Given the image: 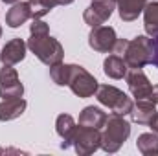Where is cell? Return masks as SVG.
Here are the masks:
<instances>
[{"label": "cell", "instance_id": "obj_11", "mask_svg": "<svg viewBox=\"0 0 158 156\" xmlns=\"http://www.w3.org/2000/svg\"><path fill=\"white\" fill-rule=\"evenodd\" d=\"M118 15L123 22H132L138 18L140 13H143V7L147 0H114Z\"/></svg>", "mask_w": 158, "mask_h": 156}, {"label": "cell", "instance_id": "obj_28", "mask_svg": "<svg viewBox=\"0 0 158 156\" xmlns=\"http://www.w3.org/2000/svg\"><path fill=\"white\" fill-rule=\"evenodd\" d=\"M2 2H6V4H17L19 0H2Z\"/></svg>", "mask_w": 158, "mask_h": 156}, {"label": "cell", "instance_id": "obj_29", "mask_svg": "<svg viewBox=\"0 0 158 156\" xmlns=\"http://www.w3.org/2000/svg\"><path fill=\"white\" fill-rule=\"evenodd\" d=\"M0 37H2V26H0Z\"/></svg>", "mask_w": 158, "mask_h": 156}, {"label": "cell", "instance_id": "obj_13", "mask_svg": "<svg viewBox=\"0 0 158 156\" xmlns=\"http://www.w3.org/2000/svg\"><path fill=\"white\" fill-rule=\"evenodd\" d=\"M76 127L77 125H76L74 117L70 116V114H59L57 116V119H55V130H57V134L63 140V143H61L63 149H68L72 145V138H74Z\"/></svg>", "mask_w": 158, "mask_h": 156}, {"label": "cell", "instance_id": "obj_1", "mask_svg": "<svg viewBox=\"0 0 158 156\" xmlns=\"http://www.w3.org/2000/svg\"><path fill=\"white\" fill-rule=\"evenodd\" d=\"M129 136H131V125L125 116L110 114L105 121V130L101 132V149L105 153H118Z\"/></svg>", "mask_w": 158, "mask_h": 156}, {"label": "cell", "instance_id": "obj_16", "mask_svg": "<svg viewBox=\"0 0 158 156\" xmlns=\"http://www.w3.org/2000/svg\"><path fill=\"white\" fill-rule=\"evenodd\" d=\"M127 70H129V66H127L125 59L116 55V53L109 55L103 61V72H105L107 77H110V79H123L127 76Z\"/></svg>", "mask_w": 158, "mask_h": 156}, {"label": "cell", "instance_id": "obj_7", "mask_svg": "<svg viewBox=\"0 0 158 156\" xmlns=\"http://www.w3.org/2000/svg\"><path fill=\"white\" fill-rule=\"evenodd\" d=\"M114 9H116V2L114 0H92V4L83 13V20L90 28L101 26L112 17Z\"/></svg>", "mask_w": 158, "mask_h": 156}, {"label": "cell", "instance_id": "obj_15", "mask_svg": "<svg viewBox=\"0 0 158 156\" xmlns=\"http://www.w3.org/2000/svg\"><path fill=\"white\" fill-rule=\"evenodd\" d=\"M107 117H109L107 112L101 110L99 107H85L79 114V125L92 127V129H101V127H105Z\"/></svg>", "mask_w": 158, "mask_h": 156}, {"label": "cell", "instance_id": "obj_2", "mask_svg": "<svg viewBox=\"0 0 158 156\" xmlns=\"http://www.w3.org/2000/svg\"><path fill=\"white\" fill-rule=\"evenodd\" d=\"M28 48L46 66H53V64L63 63L64 50H63L59 40L50 37V33H35V35H31L30 40H28Z\"/></svg>", "mask_w": 158, "mask_h": 156}, {"label": "cell", "instance_id": "obj_27", "mask_svg": "<svg viewBox=\"0 0 158 156\" xmlns=\"http://www.w3.org/2000/svg\"><path fill=\"white\" fill-rule=\"evenodd\" d=\"M149 127L153 129V132H156V134H158V110L155 112V116L151 117V121H149Z\"/></svg>", "mask_w": 158, "mask_h": 156}, {"label": "cell", "instance_id": "obj_19", "mask_svg": "<svg viewBox=\"0 0 158 156\" xmlns=\"http://www.w3.org/2000/svg\"><path fill=\"white\" fill-rule=\"evenodd\" d=\"M136 147L143 156L158 154V134L156 132H143L136 140Z\"/></svg>", "mask_w": 158, "mask_h": 156}, {"label": "cell", "instance_id": "obj_12", "mask_svg": "<svg viewBox=\"0 0 158 156\" xmlns=\"http://www.w3.org/2000/svg\"><path fill=\"white\" fill-rule=\"evenodd\" d=\"M31 18V9L28 2H17L11 6V9L6 13V24L9 28H20L24 22H28Z\"/></svg>", "mask_w": 158, "mask_h": 156}, {"label": "cell", "instance_id": "obj_20", "mask_svg": "<svg viewBox=\"0 0 158 156\" xmlns=\"http://www.w3.org/2000/svg\"><path fill=\"white\" fill-rule=\"evenodd\" d=\"M70 72H72V64L59 63V64L50 66V77H52V81L55 84H59V86H68Z\"/></svg>", "mask_w": 158, "mask_h": 156}, {"label": "cell", "instance_id": "obj_6", "mask_svg": "<svg viewBox=\"0 0 158 156\" xmlns=\"http://www.w3.org/2000/svg\"><path fill=\"white\" fill-rule=\"evenodd\" d=\"M68 86L70 90L77 96V97H92L99 86V83L92 74H88L83 66L72 64V72H70V79H68Z\"/></svg>", "mask_w": 158, "mask_h": 156}, {"label": "cell", "instance_id": "obj_26", "mask_svg": "<svg viewBox=\"0 0 158 156\" xmlns=\"http://www.w3.org/2000/svg\"><path fill=\"white\" fill-rule=\"evenodd\" d=\"M48 4H50V7L53 9L55 6H68V4H72L74 0H46Z\"/></svg>", "mask_w": 158, "mask_h": 156}, {"label": "cell", "instance_id": "obj_10", "mask_svg": "<svg viewBox=\"0 0 158 156\" xmlns=\"http://www.w3.org/2000/svg\"><path fill=\"white\" fill-rule=\"evenodd\" d=\"M26 50H28V44L22 39L15 37L9 42H6V46L2 48V53H0V61L2 64H17L20 61H24L26 57Z\"/></svg>", "mask_w": 158, "mask_h": 156}, {"label": "cell", "instance_id": "obj_18", "mask_svg": "<svg viewBox=\"0 0 158 156\" xmlns=\"http://www.w3.org/2000/svg\"><path fill=\"white\" fill-rule=\"evenodd\" d=\"M143 28L149 37L158 35V0L147 2L143 7Z\"/></svg>", "mask_w": 158, "mask_h": 156}, {"label": "cell", "instance_id": "obj_14", "mask_svg": "<svg viewBox=\"0 0 158 156\" xmlns=\"http://www.w3.org/2000/svg\"><path fill=\"white\" fill-rule=\"evenodd\" d=\"M28 103L22 97H13V99H2L0 103V121H11L24 114Z\"/></svg>", "mask_w": 158, "mask_h": 156}, {"label": "cell", "instance_id": "obj_9", "mask_svg": "<svg viewBox=\"0 0 158 156\" xmlns=\"http://www.w3.org/2000/svg\"><path fill=\"white\" fill-rule=\"evenodd\" d=\"M125 79H127L129 90H131L132 97H136V101H147L149 99L153 84H151L149 77L143 74L142 68H131V70H127Z\"/></svg>", "mask_w": 158, "mask_h": 156}, {"label": "cell", "instance_id": "obj_24", "mask_svg": "<svg viewBox=\"0 0 158 156\" xmlns=\"http://www.w3.org/2000/svg\"><path fill=\"white\" fill-rule=\"evenodd\" d=\"M151 64L158 68V35L153 37V59H151Z\"/></svg>", "mask_w": 158, "mask_h": 156}, {"label": "cell", "instance_id": "obj_4", "mask_svg": "<svg viewBox=\"0 0 158 156\" xmlns=\"http://www.w3.org/2000/svg\"><path fill=\"white\" fill-rule=\"evenodd\" d=\"M96 97L101 105H105L107 109L112 110V114H119V116H127L131 114L134 103L132 99L116 86L112 84H99L96 90Z\"/></svg>", "mask_w": 158, "mask_h": 156}, {"label": "cell", "instance_id": "obj_5", "mask_svg": "<svg viewBox=\"0 0 158 156\" xmlns=\"http://www.w3.org/2000/svg\"><path fill=\"white\" fill-rule=\"evenodd\" d=\"M72 145H74L76 153L81 156L96 153L101 147V132H99V129H92V127H85V125L76 127Z\"/></svg>", "mask_w": 158, "mask_h": 156}, {"label": "cell", "instance_id": "obj_17", "mask_svg": "<svg viewBox=\"0 0 158 156\" xmlns=\"http://www.w3.org/2000/svg\"><path fill=\"white\" fill-rule=\"evenodd\" d=\"M155 112H156V105H153L149 101H136V105L132 107L129 116L138 125H149V121L155 116Z\"/></svg>", "mask_w": 158, "mask_h": 156}, {"label": "cell", "instance_id": "obj_21", "mask_svg": "<svg viewBox=\"0 0 158 156\" xmlns=\"http://www.w3.org/2000/svg\"><path fill=\"white\" fill-rule=\"evenodd\" d=\"M24 96V84L19 81L15 83H7V84H0V97L2 99H13V97H22Z\"/></svg>", "mask_w": 158, "mask_h": 156}, {"label": "cell", "instance_id": "obj_23", "mask_svg": "<svg viewBox=\"0 0 158 156\" xmlns=\"http://www.w3.org/2000/svg\"><path fill=\"white\" fill-rule=\"evenodd\" d=\"M19 81V74L11 64H4L0 68V84H7V83H15Z\"/></svg>", "mask_w": 158, "mask_h": 156}, {"label": "cell", "instance_id": "obj_25", "mask_svg": "<svg viewBox=\"0 0 158 156\" xmlns=\"http://www.w3.org/2000/svg\"><path fill=\"white\" fill-rule=\"evenodd\" d=\"M149 103H153V105H158V84H153V90H151V94H149V99H147Z\"/></svg>", "mask_w": 158, "mask_h": 156}, {"label": "cell", "instance_id": "obj_8", "mask_svg": "<svg viewBox=\"0 0 158 156\" xmlns=\"http://www.w3.org/2000/svg\"><path fill=\"white\" fill-rule=\"evenodd\" d=\"M116 31L114 28L110 26H96L92 28L90 35H88V46L94 50V51H99V53H112L114 51V46H116Z\"/></svg>", "mask_w": 158, "mask_h": 156}, {"label": "cell", "instance_id": "obj_3", "mask_svg": "<svg viewBox=\"0 0 158 156\" xmlns=\"http://www.w3.org/2000/svg\"><path fill=\"white\" fill-rule=\"evenodd\" d=\"M123 59L129 68H143L145 64H151L153 59V37L149 35H138L127 42Z\"/></svg>", "mask_w": 158, "mask_h": 156}, {"label": "cell", "instance_id": "obj_22", "mask_svg": "<svg viewBox=\"0 0 158 156\" xmlns=\"http://www.w3.org/2000/svg\"><path fill=\"white\" fill-rule=\"evenodd\" d=\"M30 9H31V18H42L44 15H48L52 11L50 4L46 0H28Z\"/></svg>", "mask_w": 158, "mask_h": 156}]
</instances>
